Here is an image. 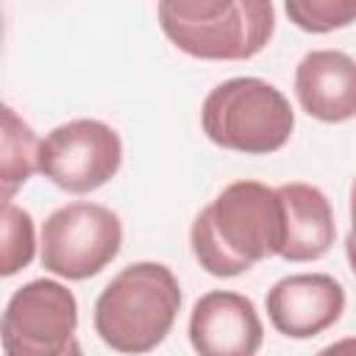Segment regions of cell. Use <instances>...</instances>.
<instances>
[{
  "mask_svg": "<svg viewBox=\"0 0 356 356\" xmlns=\"http://www.w3.org/2000/svg\"><path fill=\"white\" fill-rule=\"evenodd\" d=\"M192 253L217 278H234L253 264L281 256L284 217L278 192L259 181L228 184L192 222Z\"/></svg>",
  "mask_w": 356,
  "mask_h": 356,
  "instance_id": "1",
  "label": "cell"
},
{
  "mask_svg": "<svg viewBox=\"0 0 356 356\" xmlns=\"http://www.w3.org/2000/svg\"><path fill=\"white\" fill-rule=\"evenodd\" d=\"M181 309V286L167 264L122 267L95 300V331L117 353L142 356L164 342Z\"/></svg>",
  "mask_w": 356,
  "mask_h": 356,
  "instance_id": "2",
  "label": "cell"
},
{
  "mask_svg": "<svg viewBox=\"0 0 356 356\" xmlns=\"http://www.w3.org/2000/svg\"><path fill=\"white\" fill-rule=\"evenodd\" d=\"M164 36L203 61H245L264 50L275 31L270 0H161Z\"/></svg>",
  "mask_w": 356,
  "mask_h": 356,
  "instance_id": "3",
  "label": "cell"
},
{
  "mask_svg": "<svg viewBox=\"0 0 356 356\" xmlns=\"http://www.w3.org/2000/svg\"><path fill=\"white\" fill-rule=\"evenodd\" d=\"M203 134L222 150L267 156L281 150L295 128V111L281 89L261 78L217 83L200 108Z\"/></svg>",
  "mask_w": 356,
  "mask_h": 356,
  "instance_id": "4",
  "label": "cell"
},
{
  "mask_svg": "<svg viewBox=\"0 0 356 356\" xmlns=\"http://www.w3.org/2000/svg\"><path fill=\"white\" fill-rule=\"evenodd\" d=\"M122 248L120 217L89 200L58 206L42 225V264L67 281H83L108 267Z\"/></svg>",
  "mask_w": 356,
  "mask_h": 356,
  "instance_id": "5",
  "label": "cell"
},
{
  "mask_svg": "<svg viewBox=\"0 0 356 356\" xmlns=\"http://www.w3.org/2000/svg\"><path fill=\"white\" fill-rule=\"evenodd\" d=\"M78 300L53 281L36 278L22 284L3 312V353L6 356H67L75 342Z\"/></svg>",
  "mask_w": 356,
  "mask_h": 356,
  "instance_id": "6",
  "label": "cell"
},
{
  "mask_svg": "<svg viewBox=\"0 0 356 356\" xmlns=\"http://www.w3.org/2000/svg\"><path fill=\"white\" fill-rule=\"evenodd\" d=\"M120 164V134L100 120H70L56 125L39 145V172L72 195L100 189L117 175Z\"/></svg>",
  "mask_w": 356,
  "mask_h": 356,
  "instance_id": "7",
  "label": "cell"
},
{
  "mask_svg": "<svg viewBox=\"0 0 356 356\" xmlns=\"http://www.w3.org/2000/svg\"><path fill=\"white\" fill-rule=\"evenodd\" d=\"M189 342L197 356H256L264 342V325L250 298L211 289L192 306Z\"/></svg>",
  "mask_w": 356,
  "mask_h": 356,
  "instance_id": "8",
  "label": "cell"
},
{
  "mask_svg": "<svg viewBox=\"0 0 356 356\" xmlns=\"http://www.w3.org/2000/svg\"><path fill=\"white\" fill-rule=\"evenodd\" d=\"M345 312V289L334 275L298 273L273 284L267 292V317L289 339H312L331 328Z\"/></svg>",
  "mask_w": 356,
  "mask_h": 356,
  "instance_id": "9",
  "label": "cell"
},
{
  "mask_svg": "<svg viewBox=\"0 0 356 356\" xmlns=\"http://www.w3.org/2000/svg\"><path fill=\"white\" fill-rule=\"evenodd\" d=\"M300 108L320 122L356 117V61L342 50H312L295 70Z\"/></svg>",
  "mask_w": 356,
  "mask_h": 356,
  "instance_id": "10",
  "label": "cell"
},
{
  "mask_svg": "<svg viewBox=\"0 0 356 356\" xmlns=\"http://www.w3.org/2000/svg\"><path fill=\"white\" fill-rule=\"evenodd\" d=\"M281 217H284V245L281 259L286 261H314L323 259L337 236L334 211L328 197L312 184H281L278 189Z\"/></svg>",
  "mask_w": 356,
  "mask_h": 356,
  "instance_id": "11",
  "label": "cell"
},
{
  "mask_svg": "<svg viewBox=\"0 0 356 356\" xmlns=\"http://www.w3.org/2000/svg\"><path fill=\"white\" fill-rule=\"evenodd\" d=\"M39 139L33 128L17 117L11 106L3 108V145H0V184L3 203H11L14 192L39 170Z\"/></svg>",
  "mask_w": 356,
  "mask_h": 356,
  "instance_id": "12",
  "label": "cell"
},
{
  "mask_svg": "<svg viewBox=\"0 0 356 356\" xmlns=\"http://www.w3.org/2000/svg\"><path fill=\"white\" fill-rule=\"evenodd\" d=\"M36 253V236H33V220L25 209L14 203H3V275H14L25 270L33 261Z\"/></svg>",
  "mask_w": 356,
  "mask_h": 356,
  "instance_id": "13",
  "label": "cell"
},
{
  "mask_svg": "<svg viewBox=\"0 0 356 356\" xmlns=\"http://www.w3.org/2000/svg\"><path fill=\"white\" fill-rule=\"evenodd\" d=\"M284 8L306 33H328L356 22V0H286Z\"/></svg>",
  "mask_w": 356,
  "mask_h": 356,
  "instance_id": "14",
  "label": "cell"
},
{
  "mask_svg": "<svg viewBox=\"0 0 356 356\" xmlns=\"http://www.w3.org/2000/svg\"><path fill=\"white\" fill-rule=\"evenodd\" d=\"M345 256H348V264L356 275V178L350 186V231L345 236Z\"/></svg>",
  "mask_w": 356,
  "mask_h": 356,
  "instance_id": "15",
  "label": "cell"
},
{
  "mask_svg": "<svg viewBox=\"0 0 356 356\" xmlns=\"http://www.w3.org/2000/svg\"><path fill=\"white\" fill-rule=\"evenodd\" d=\"M314 356H356V337H345V339H337V342L325 345L323 350H317Z\"/></svg>",
  "mask_w": 356,
  "mask_h": 356,
  "instance_id": "16",
  "label": "cell"
},
{
  "mask_svg": "<svg viewBox=\"0 0 356 356\" xmlns=\"http://www.w3.org/2000/svg\"><path fill=\"white\" fill-rule=\"evenodd\" d=\"M67 356H83V350H81V342H78V339L72 342V348H70V353H67Z\"/></svg>",
  "mask_w": 356,
  "mask_h": 356,
  "instance_id": "17",
  "label": "cell"
}]
</instances>
